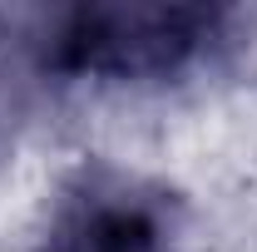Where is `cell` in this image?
Here are the masks:
<instances>
[{
    "instance_id": "cell-1",
    "label": "cell",
    "mask_w": 257,
    "mask_h": 252,
    "mask_svg": "<svg viewBox=\"0 0 257 252\" xmlns=\"http://www.w3.org/2000/svg\"><path fill=\"white\" fill-rule=\"evenodd\" d=\"M218 10L203 5H74L45 35V69L94 79H159L203 50Z\"/></svg>"
},
{
    "instance_id": "cell-2",
    "label": "cell",
    "mask_w": 257,
    "mask_h": 252,
    "mask_svg": "<svg viewBox=\"0 0 257 252\" xmlns=\"http://www.w3.org/2000/svg\"><path fill=\"white\" fill-rule=\"evenodd\" d=\"M45 252H168V232L149 198L89 183L60 203Z\"/></svg>"
}]
</instances>
